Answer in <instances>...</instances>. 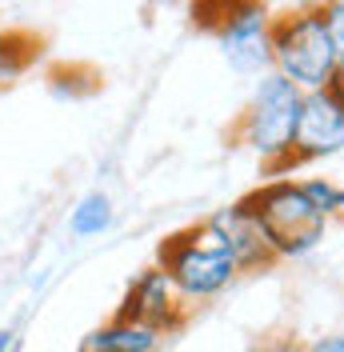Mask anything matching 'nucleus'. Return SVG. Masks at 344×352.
<instances>
[{
	"label": "nucleus",
	"instance_id": "nucleus-4",
	"mask_svg": "<svg viewBox=\"0 0 344 352\" xmlns=\"http://www.w3.org/2000/svg\"><path fill=\"white\" fill-rule=\"evenodd\" d=\"M301 88L288 85L284 76L268 72L260 80L252 104L244 112V124H240V136L244 144L268 160L272 168H288V156H292V132H297V112H301Z\"/></svg>",
	"mask_w": 344,
	"mask_h": 352
},
{
	"label": "nucleus",
	"instance_id": "nucleus-6",
	"mask_svg": "<svg viewBox=\"0 0 344 352\" xmlns=\"http://www.w3.org/2000/svg\"><path fill=\"white\" fill-rule=\"evenodd\" d=\"M116 316L136 320V324H149L156 332H169L176 324H184V296L176 292V285L169 280V272L156 264V268H144L129 285L125 305H120Z\"/></svg>",
	"mask_w": 344,
	"mask_h": 352
},
{
	"label": "nucleus",
	"instance_id": "nucleus-13",
	"mask_svg": "<svg viewBox=\"0 0 344 352\" xmlns=\"http://www.w3.org/2000/svg\"><path fill=\"white\" fill-rule=\"evenodd\" d=\"M308 352H344V336H321Z\"/></svg>",
	"mask_w": 344,
	"mask_h": 352
},
{
	"label": "nucleus",
	"instance_id": "nucleus-10",
	"mask_svg": "<svg viewBox=\"0 0 344 352\" xmlns=\"http://www.w3.org/2000/svg\"><path fill=\"white\" fill-rule=\"evenodd\" d=\"M108 224H112V200L105 192H88V197L76 200V208L68 212V228L72 236H100Z\"/></svg>",
	"mask_w": 344,
	"mask_h": 352
},
{
	"label": "nucleus",
	"instance_id": "nucleus-1",
	"mask_svg": "<svg viewBox=\"0 0 344 352\" xmlns=\"http://www.w3.org/2000/svg\"><path fill=\"white\" fill-rule=\"evenodd\" d=\"M240 208L252 217L257 232L264 236L272 256H304L312 252L324 236L328 220L312 208L297 180H268L257 192L240 200Z\"/></svg>",
	"mask_w": 344,
	"mask_h": 352
},
{
	"label": "nucleus",
	"instance_id": "nucleus-15",
	"mask_svg": "<svg viewBox=\"0 0 344 352\" xmlns=\"http://www.w3.org/2000/svg\"><path fill=\"white\" fill-rule=\"evenodd\" d=\"M0 352H21V336H17V329L0 332Z\"/></svg>",
	"mask_w": 344,
	"mask_h": 352
},
{
	"label": "nucleus",
	"instance_id": "nucleus-14",
	"mask_svg": "<svg viewBox=\"0 0 344 352\" xmlns=\"http://www.w3.org/2000/svg\"><path fill=\"white\" fill-rule=\"evenodd\" d=\"M328 88H332V92H336V96L344 100V48H341V60H336V72H332V80H328Z\"/></svg>",
	"mask_w": 344,
	"mask_h": 352
},
{
	"label": "nucleus",
	"instance_id": "nucleus-3",
	"mask_svg": "<svg viewBox=\"0 0 344 352\" xmlns=\"http://www.w3.org/2000/svg\"><path fill=\"white\" fill-rule=\"evenodd\" d=\"M160 268L169 272V280L176 285V292L184 300H208L216 292H224L240 272L224 236L208 220L189 228V232H176L172 241H164Z\"/></svg>",
	"mask_w": 344,
	"mask_h": 352
},
{
	"label": "nucleus",
	"instance_id": "nucleus-12",
	"mask_svg": "<svg viewBox=\"0 0 344 352\" xmlns=\"http://www.w3.org/2000/svg\"><path fill=\"white\" fill-rule=\"evenodd\" d=\"M301 188L324 220H332V217L344 212V188L341 184H332V180H324V176H312V180H301Z\"/></svg>",
	"mask_w": 344,
	"mask_h": 352
},
{
	"label": "nucleus",
	"instance_id": "nucleus-8",
	"mask_svg": "<svg viewBox=\"0 0 344 352\" xmlns=\"http://www.w3.org/2000/svg\"><path fill=\"white\" fill-rule=\"evenodd\" d=\"M216 232L224 236V244H228V252H233V261H237V268H257V264H268L277 261L272 252H268V244H264V236L257 232V224H252V217L240 208V200L233 204V208H224V212H216L213 220Z\"/></svg>",
	"mask_w": 344,
	"mask_h": 352
},
{
	"label": "nucleus",
	"instance_id": "nucleus-2",
	"mask_svg": "<svg viewBox=\"0 0 344 352\" xmlns=\"http://www.w3.org/2000/svg\"><path fill=\"white\" fill-rule=\"evenodd\" d=\"M341 60V41L332 16L324 12H301V16H284L272 24V65L277 76L301 92H321L328 88L332 72Z\"/></svg>",
	"mask_w": 344,
	"mask_h": 352
},
{
	"label": "nucleus",
	"instance_id": "nucleus-5",
	"mask_svg": "<svg viewBox=\"0 0 344 352\" xmlns=\"http://www.w3.org/2000/svg\"><path fill=\"white\" fill-rule=\"evenodd\" d=\"M344 148V100L332 88L304 92L301 112H297V132H292V156L288 164L301 160H321Z\"/></svg>",
	"mask_w": 344,
	"mask_h": 352
},
{
	"label": "nucleus",
	"instance_id": "nucleus-9",
	"mask_svg": "<svg viewBox=\"0 0 344 352\" xmlns=\"http://www.w3.org/2000/svg\"><path fill=\"white\" fill-rule=\"evenodd\" d=\"M160 344H164V332L125 320V316H112L108 324L88 332L80 352H160Z\"/></svg>",
	"mask_w": 344,
	"mask_h": 352
},
{
	"label": "nucleus",
	"instance_id": "nucleus-7",
	"mask_svg": "<svg viewBox=\"0 0 344 352\" xmlns=\"http://www.w3.org/2000/svg\"><path fill=\"white\" fill-rule=\"evenodd\" d=\"M224 36V52L240 72H257V68L272 65V24L264 16L257 0H240V8L228 16L220 28Z\"/></svg>",
	"mask_w": 344,
	"mask_h": 352
},
{
	"label": "nucleus",
	"instance_id": "nucleus-16",
	"mask_svg": "<svg viewBox=\"0 0 344 352\" xmlns=\"http://www.w3.org/2000/svg\"><path fill=\"white\" fill-rule=\"evenodd\" d=\"M257 4H260V0H257Z\"/></svg>",
	"mask_w": 344,
	"mask_h": 352
},
{
	"label": "nucleus",
	"instance_id": "nucleus-11",
	"mask_svg": "<svg viewBox=\"0 0 344 352\" xmlns=\"http://www.w3.org/2000/svg\"><path fill=\"white\" fill-rule=\"evenodd\" d=\"M32 56H36V41H32V36L4 32V36H0V80L21 76L24 68L32 65Z\"/></svg>",
	"mask_w": 344,
	"mask_h": 352
}]
</instances>
